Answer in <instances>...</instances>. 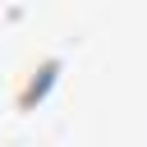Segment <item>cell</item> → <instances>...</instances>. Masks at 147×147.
Masks as SVG:
<instances>
[{
  "instance_id": "6da1fadb",
  "label": "cell",
  "mask_w": 147,
  "mask_h": 147,
  "mask_svg": "<svg viewBox=\"0 0 147 147\" xmlns=\"http://www.w3.org/2000/svg\"><path fill=\"white\" fill-rule=\"evenodd\" d=\"M60 78V60H41V69H32L28 74V83L18 87V106L23 110H32V101H41L46 92H51V83Z\"/></svg>"
}]
</instances>
